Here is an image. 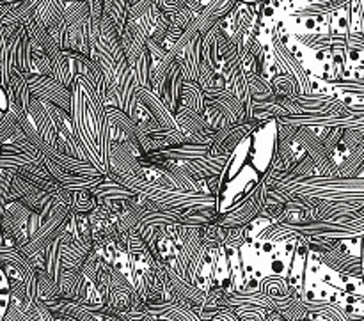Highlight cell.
Returning <instances> with one entry per match:
<instances>
[{"instance_id": "cell-1", "label": "cell", "mask_w": 364, "mask_h": 321, "mask_svg": "<svg viewBox=\"0 0 364 321\" xmlns=\"http://www.w3.org/2000/svg\"><path fill=\"white\" fill-rule=\"evenodd\" d=\"M9 305V281H7L6 273L0 268V321L4 320Z\"/></svg>"}]
</instances>
